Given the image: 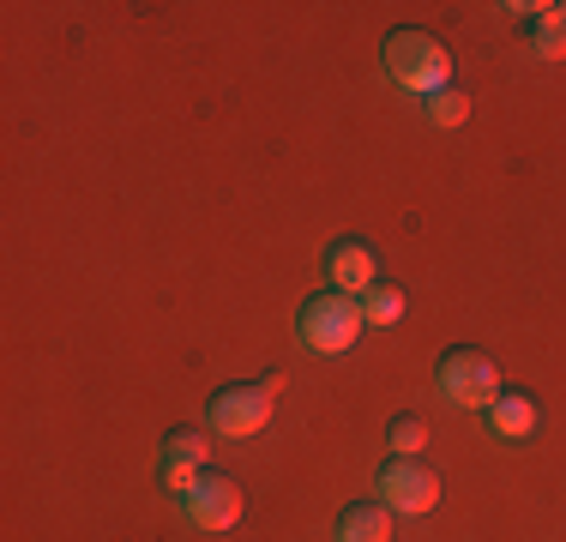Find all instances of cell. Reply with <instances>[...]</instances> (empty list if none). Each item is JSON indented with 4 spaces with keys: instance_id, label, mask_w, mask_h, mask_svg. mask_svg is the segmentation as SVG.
<instances>
[{
    "instance_id": "1",
    "label": "cell",
    "mask_w": 566,
    "mask_h": 542,
    "mask_svg": "<svg viewBox=\"0 0 566 542\" xmlns=\"http://www.w3.org/2000/svg\"><path fill=\"white\" fill-rule=\"evenodd\" d=\"M386 73H392L398 91H410V97H434V91H452V49L440 43L434 31H422V24H403V31L386 37Z\"/></svg>"
},
{
    "instance_id": "14",
    "label": "cell",
    "mask_w": 566,
    "mask_h": 542,
    "mask_svg": "<svg viewBox=\"0 0 566 542\" xmlns=\"http://www.w3.org/2000/svg\"><path fill=\"white\" fill-rule=\"evenodd\" d=\"M560 12H566V7H560Z\"/></svg>"
},
{
    "instance_id": "5",
    "label": "cell",
    "mask_w": 566,
    "mask_h": 542,
    "mask_svg": "<svg viewBox=\"0 0 566 542\" xmlns=\"http://www.w3.org/2000/svg\"><path fill=\"white\" fill-rule=\"evenodd\" d=\"M374 488H380L374 500H386L392 512H410V519H422V512L440 507V470L428 465V458H398L392 452L380 465V477H374Z\"/></svg>"
},
{
    "instance_id": "7",
    "label": "cell",
    "mask_w": 566,
    "mask_h": 542,
    "mask_svg": "<svg viewBox=\"0 0 566 542\" xmlns=\"http://www.w3.org/2000/svg\"><path fill=\"white\" fill-rule=\"evenodd\" d=\"M374 283H380V253H374L368 241H356V236L332 241V248H326V290L356 295V302H361Z\"/></svg>"
},
{
    "instance_id": "10",
    "label": "cell",
    "mask_w": 566,
    "mask_h": 542,
    "mask_svg": "<svg viewBox=\"0 0 566 542\" xmlns=\"http://www.w3.org/2000/svg\"><path fill=\"white\" fill-rule=\"evenodd\" d=\"M524 37H531V49L543 61H566V12L560 7H548L536 24H524Z\"/></svg>"
},
{
    "instance_id": "9",
    "label": "cell",
    "mask_w": 566,
    "mask_h": 542,
    "mask_svg": "<svg viewBox=\"0 0 566 542\" xmlns=\"http://www.w3.org/2000/svg\"><path fill=\"white\" fill-rule=\"evenodd\" d=\"M489 428L501 434V440H531L536 434V398L531 392H501L489 410Z\"/></svg>"
},
{
    "instance_id": "13",
    "label": "cell",
    "mask_w": 566,
    "mask_h": 542,
    "mask_svg": "<svg viewBox=\"0 0 566 542\" xmlns=\"http://www.w3.org/2000/svg\"><path fill=\"white\" fill-rule=\"evenodd\" d=\"M386 446H392L398 458H422V446H428V423L422 416H392V428H386Z\"/></svg>"
},
{
    "instance_id": "4",
    "label": "cell",
    "mask_w": 566,
    "mask_h": 542,
    "mask_svg": "<svg viewBox=\"0 0 566 542\" xmlns=\"http://www.w3.org/2000/svg\"><path fill=\"white\" fill-rule=\"evenodd\" d=\"M434 386L447 404H458V410H494V398H501V368H494L482 350L452 344L434 368Z\"/></svg>"
},
{
    "instance_id": "6",
    "label": "cell",
    "mask_w": 566,
    "mask_h": 542,
    "mask_svg": "<svg viewBox=\"0 0 566 542\" xmlns=\"http://www.w3.org/2000/svg\"><path fill=\"white\" fill-rule=\"evenodd\" d=\"M181 512L199 531H229V524H241V512H248V494H241V482L229 477V470H199V482L181 494Z\"/></svg>"
},
{
    "instance_id": "8",
    "label": "cell",
    "mask_w": 566,
    "mask_h": 542,
    "mask_svg": "<svg viewBox=\"0 0 566 542\" xmlns=\"http://www.w3.org/2000/svg\"><path fill=\"white\" fill-rule=\"evenodd\" d=\"M338 542H392V507L386 500H356L338 512Z\"/></svg>"
},
{
    "instance_id": "12",
    "label": "cell",
    "mask_w": 566,
    "mask_h": 542,
    "mask_svg": "<svg viewBox=\"0 0 566 542\" xmlns=\"http://www.w3.org/2000/svg\"><path fill=\"white\" fill-rule=\"evenodd\" d=\"M422 121L428 127H464L470 121V91H434V97H422Z\"/></svg>"
},
{
    "instance_id": "11",
    "label": "cell",
    "mask_w": 566,
    "mask_h": 542,
    "mask_svg": "<svg viewBox=\"0 0 566 542\" xmlns=\"http://www.w3.org/2000/svg\"><path fill=\"white\" fill-rule=\"evenodd\" d=\"M403 308H410V295L398 290V283H374L368 295H361V314H368V325H398L403 320Z\"/></svg>"
},
{
    "instance_id": "2",
    "label": "cell",
    "mask_w": 566,
    "mask_h": 542,
    "mask_svg": "<svg viewBox=\"0 0 566 542\" xmlns=\"http://www.w3.org/2000/svg\"><path fill=\"white\" fill-rule=\"evenodd\" d=\"M361 325H368V314H361L356 295L319 290V295H307L302 314H295V337H302L307 356H344V350H356Z\"/></svg>"
},
{
    "instance_id": "3",
    "label": "cell",
    "mask_w": 566,
    "mask_h": 542,
    "mask_svg": "<svg viewBox=\"0 0 566 542\" xmlns=\"http://www.w3.org/2000/svg\"><path fill=\"white\" fill-rule=\"evenodd\" d=\"M277 392H283V374H265V379H248V386L211 392V404H206L211 434H229V440L260 434L265 423H272V410H277Z\"/></svg>"
}]
</instances>
